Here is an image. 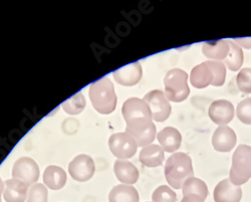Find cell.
I'll return each mask as SVG.
<instances>
[{"mask_svg": "<svg viewBox=\"0 0 251 202\" xmlns=\"http://www.w3.org/2000/svg\"><path fill=\"white\" fill-rule=\"evenodd\" d=\"M242 189L233 184L230 179H224L214 189L215 202H240Z\"/></svg>", "mask_w": 251, "mask_h": 202, "instance_id": "4fadbf2b", "label": "cell"}, {"mask_svg": "<svg viewBox=\"0 0 251 202\" xmlns=\"http://www.w3.org/2000/svg\"><path fill=\"white\" fill-rule=\"evenodd\" d=\"M208 115L215 124L225 126L231 122L234 117V107L226 100H218L209 107Z\"/></svg>", "mask_w": 251, "mask_h": 202, "instance_id": "8fae6325", "label": "cell"}, {"mask_svg": "<svg viewBox=\"0 0 251 202\" xmlns=\"http://www.w3.org/2000/svg\"><path fill=\"white\" fill-rule=\"evenodd\" d=\"M3 188H4V184H3V182H2L1 178H0V202H1V194H2Z\"/></svg>", "mask_w": 251, "mask_h": 202, "instance_id": "1f68e13d", "label": "cell"}, {"mask_svg": "<svg viewBox=\"0 0 251 202\" xmlns=\"http://www.w3.org/2000/svg\"><path fill=\"white\" fill-rule=\"evenodd\" d=\"M165 94L168 100L179 103L185 101L190 94L188 86V75L180 69H173L164 77Z\"/></svg>", "mask_w": 251, "mask_h": 202, "instance_id": "277c9868", "label": "cell"}, {"mask_svg": "<svg viewBox=\"0 0 251 202\" xmlns=\"http://www.w3.org/2000/svg\"><path fill=\"white\" fill-rule=\"evenodd\" d=\"M237 142L235 132L228 126H219L212 137V145L218 152L231 151Z\"/></svg>", "mask_w": 251, "mask_h": 202, "instance_id": "7c38bea8", "label": "cell"}, {"mask_svg": "<svg viewBox=\"0 0 251 202\" xmlns=\"http://www.w3.org/2000/svg\"><path fill=\"white\" fill-rule=\"evenodd\" d=\"M67 173L58 166H49L44 173L46 185L52 190H59L67 183Z\"/></svg>", "mask_w": 251, "mask_h": 202, "instance_id": "44dd1931", "label": "cell"}, {"mask_svg": "<svg viewBox=\"0 0 251 202\" xmlns=\"http://www.w3.org/2000/svg\"><path fill=\"white\" fill-rule=\"evenodd\" d=\"M13 179L22 181L25 185H33L39 177V168L35 161L29 157H23L14 163Z\"/></svg>", "mask_w": 251, "mask_h": 202, "instance_id": "9c48e42d", "label": "cell"}, {"mask_svg": "<svg viewBox=\"0 0 251 202\" xmlns=\"http://www.w3.org/2000/svg\"><path fill=\"white\" fill-rule=\"evenodd\" d=\"M183 194L184 196L196 195L203 200L206 199L208 195V188L204 181L196 177H191L188 179L183 185Z\"/></svg>", "mask_w": 251, "mask_h": 202, "instance_id": "603a6c76", "label": "cell"}, {"mask_svg": "<svg viewBox=\"0 0 251 202\" xmlns=\"http://www.w3.org/2000/svg\"><path fill=\"white\" fill-rule=\"evenodd\" d=\"M181 202H204V200L196 195H188L184 196Z\"/></svg>", "mask_w": 251, "mask_h": 202, "instance_id": "4dcf8cb0", "label": "cell"}, {"mask_svg": "<svg viewBox=\"0 0 251 202\" xmlns=\"http://www.w3.org/2000/svg\"><path fill=\"white\" fill-rule=\"evenodd\" d=\"M86 107V99L81 93H77L76 95L73 96L66 102L62 104L65 112L70 115H77L83 111Z\"/></svg>", "mask_w": 251, "mask_h": 202, "instance_id": "d4e9b609", "label": "cell"}, {"mask_svg": "<svg viewBox=\"0 0 251 202\" xmlns=\"http://www.w3.org/2000/svg\"><path fill=\"white\" fill-rule=\"evenodd\" d=\"M192 160L189 155L179 152L169 157L165 165V177L172 188L180 189L186 181L193 177Z\"/></svg>", "mask_w": 251, "mask_h": 202, "instance_id": "6da1fadb", "label": "cell"}, {"mask_svg": "<svg viewBox=\"0 0 251 202\" xmlns=\"http://www.w3.org/2000/svg\"><path fill=\"white\" fill-rule=\"evenodd\" d=\"M122 113L125 121L140 117L153 119L152 113L147 103L144 100L138 98H130L126 101L122 108Z\"/></svg>", "mask_w": 251, "mask_h": 202, "instance_id": "5bb4252c", "label": "cell"}, {"mask_svg": "<svg viewBox=\"0 0 251 202\" xmlns=\"http://www.w3.org/2000/svg\"><path fill=\"white\" fill-rule=\"evenodd\" d=\"M153 202H176V193L167 185L159 186L152 195Z\"/></svg>", "mask_w": 251, "mask_h": 202, "instance_id": "484cf974", "label": "cell"}, {"mask_svg": "<svg viewBox=\"0 0 251 202\" xmlns=\"http://www.w3.org/2000/svg\"><path fill=\"white\" fill-rule=\"evenodd\" d=\"M236 83L238 89L244 94H251V69L246 68L239 72Z\"/></svg>", "mask_w": 251, "mask_h": 202, "instance_id": "f1b7e54d", "label": "cell"}, {"mask_svg": "<svg viewBox=\"0 0 251 202\" xmlns=\"http://www.w3.org/2000/svg\"><path fill=\"white\" fill-rule=\"evenodd\" d=\"M251 178V147L239 145L232 157V166L229 179L237 186H240Z\"/></svg>", "mask_w": 251, "mask_h": 202, "instance_id": "5b68a950", "label": "cell"}, {"mask_svg": "<svg viewBox=\"0 0 251 202\" xmlns=\"http://www.w3.org/2000/svg\"><path fill=\"white\" fill-rule=\"evenodd\" d=\"M110 202H139V193L131 185L120 184L115 186L109 195Z\"/></svg>", "mask_w": 251, "mask_h": 202, "instance_id": "7402d4cb", "label": "cell"}, {"mask_svg": "<svg viewBox=\"0 0 251 202\" xmlns=\"http://www.w3.org/2000/svg\"><path fill=\"white\" fill-rule=\"evenodd\" d=\"M150 108L153 120L156 122H164L171 114V105L166 95L159 90L152 91L145 95L143 99Z\"/></svg>", "mask_w": 251, "mask_h": 202, "instance_id": "52a82bcc", "label": "cell"}, {"mask_svg": "<svg viewBox=\"0 0 251 202\" xmlns=\"http://www.w3.org/2000/svg\"><path fill=\"white\" fill-rule=\"evenodd\" d=\"M229 46H230V52L228 56L224 59V62L230 71L237 72L238 70H240V68L243 65V60H244L243 51L241 48L237 46L233 40H229Z\"/></svg>", "mask_w": 251, "mask_h": 202, "instance_id": "cb8c5ba5", "label": "cell"}, {"mask_svg": "<svg viewBox=\"0 0 251 202\" xmlns=\"http://www.w3.org/2000/svg\"><path fill=\"white\" fill-rule=\"evenodd\" d=\"M109 147L116 157L129 159L136 154L138 144L128 133H116L110 137Z\"/></svg>", "mask_w": 251, "mask_h": 202, "instance_id": "ba28073f", "label": "cell"}, {"mask_svg": "<svg viewBox=\"0 0 251 202\" xmlns=\"http://www.w3.org/2000/svg\"><path fill=\"white\" fill-rule=\"evenodd\" d=\"M233 42L244 49H251V37H244V38H235Z\"/></svg>", "mask_w": 251, "mask_h": 202, "instance_id": "f546056e", "label": "cell"}, {"mask_svg": "<svg viewBox=\"0 0 251 202\" xmlns=\"http://www.w3.org/2000/svg\"><path fill=\"white\" fill-rule=\"evenodd\" d=\"M69 172L75 180L79 182H86L95 173L94 160L85 154L78 155L70 163Z\"/></svg>", "mask_w": 251, "mask_h": 202, "instance_id": "30bf717a", "label": "cell"}, {"mask_svg": "<svg viewBox=\"0 0 251 202\" xmlns=\"http://www.w3.org/2000/svg\"><path fill=\"white\" fill-rule=\"evenodd\" d=\"M157 138L163 150L168 153L177 151L181 146L182 136L180 132L173 127L164 128L159 132Z\"/></svg>", "mask_w": 251, "mask_h": 202, "instance_id": "e0dca14e", "label": "cell"}, {"mask_svg": "<svg viewBox=\"0 0 251 202\" xmlns=\"http://www.w3.org/2000/svg\"><path fill=\"white\" fill-rule=\"evenodd\" d=\"M27 202H48V189L45 185L33 184L28 191Z\"/></svg>", "mask_w": 251, "mask_h": 202, "instance_id": "4316f807", "label": "cell"}, {"mask_svg": "<svg viewBox=\"0 0 251 202\" xmlns=\"http://www.w3.org/2000/svg\"><path fill=\"white\" fill-rule=\"evenodd\" d=\"M27 185L17 179L6 180L3 197L6 202H25L27 196Z\"/></svg>", "mask_w": 251, "mask_h": 202, "instance_id": "d6986e66", "label": "cell"}, {"mask_svg": "<svg viewBox=\"0 0 251 202\" xmlns=\"http://www.w3.org/2000/svg\"><path fill=\"white\" fill-rule=\"evenodd\" d=\"M89 96L93 107L100 114H111L117 107L116 92L109 77H102L95 82L90 88Z\"/></svg>", "mask_w": 251, "mask_h": 202, "instance_id": "3957f363", "label": "cell"}, {"mask_svg": "<svg viewBox=\"0 0 251 202\" xmlns=\"http://www.w3.org/2000/svg\"><path fill=\"white\" fill-rule=\"evenodd\" d=\"M236 115L243 124L251 125V98L241 101L237 106Z\"/></svg>", "mask_w": 251, "mask_h": 202, "instance_id": "83f0119b", "label": "cell"}, {"mask_svg": "<svg viewBox=\"0 0 251 202\" xmlns=\"http://www.w3.org/2000/svg\"><path fill=\"white\" fill-rule=\"evenodd\" d=\"M226 77L225 66L216 60H207L196 66L190 75V82L194 88L204 89L209 85L221 87Z\"/></svg>", "mask_w": 251, "mask_h": 202, "instance_id": "7a4b0ae2", "label": "cell"}, {"mask_svg": "<svg viewBox=\"0 0 251 202\" xmlns=\"http://www.w3.org/2000/svg\"><path fill=\"white\" fill-rule=\"evenodd\" d=\"M140 161L147 167L161 166L164 161V150L156 144L146 146L140 152Z\"/></svg>", "mask_w": 251, "mask_h": 202, "instance_id": "ffe728a7", "label": "cell"}, {"mask_svg": "<svg viewBox=\"0 0 251 202\" xmlns=\"http://www.w3.org/2000/svg\"><path fill=\"white\" fill-rule=\"evenodd\" d=\"M152 120L153 119L140 117L126 121L127 123L126 133L131 135L140 147L151 145L155 140L156 126Z\"/></svg>", "mask_w": 251, "mask_h": 202, "instance_id": "8992f818", "label": "cell"}, {"mask_svg": "<svg viewBox=\"0 0 251 202\" xmlns=\"http://www.w3.org/2000/svg\"><path fill=\"white\" fill-rule=\"evenodd\" d=\"M115 80L122 86H135L142 78L143 71L140 63H133L114 72Z\"/></svg>", "mask_w": 251, "mask_h": 202, "instance_id": "9a60e30c", "label": "cell"}, {"mask_svg": "<svg viewBox=\"0 0 251 202\" xmlns=\"http://www.w3.org/2000/svg\"><path fill=\"white\" fill-rule=\"evenodd\" d=\"M202 51L206 57L215 59L216 62L224 60L230 52L229 40L217 39L206 42L202 47Z\"/></svg>", "mask_w": 251, "mask_h": 202, "instance_id": "2e32d148", "label": "cell"}, {"mask_svg": "<svg viewBox=\"0 0 251 202\" xmlns=\"http://www.w3.org/2000/svg\"><path fill=\"white\" fill-rule=\"evenodd\" d=\"M114 171L119 181L126 184H134L139 179L137 167L129 161L117 160L114 165Z\"/></svg>", "mask_w": 251, "mask_h": 202, "instance_id": "ac0fdd59", "label": "cell"}]
</instances>
